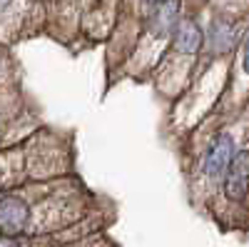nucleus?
I'll use <instances>...</instances> for the list:
<instances>
[{"mask_svg": "<svg viewBox=\"0 0 249 247\" xmlns=\"http://www.w3.org/2000/svg\"><path fill=\"white\" fill-rule=\"evenodd\" d=\"M222 190L230 202L242 205L249 197V148H239L234 160L230 162L224 177H222Z\"/></svg>", "mask_w": 249, "mask_h": 247, "instance_id": "f03ea898", "label": "nucleus"}, {"mask_svg": "<svg viewBox=\"0 0 249 247\" xmlns=\"http://www.w3.org/2000/svg\"><path fill=\"white\" fill-rule=\"evenodd\" d=\"M0 247H20L18 237H8V235H0Z\"/></svg>", "mask_w": 249, "mask_h": 247, "instance_id": "6e6552de", "label": "nucleus"}, {"mask_svg": "<svg viewBox=\"0 0 249 247\" xmlns=\"http://www.w3.org/2000/svg\"><path fill=\"white\" fill-rule=\"evenodd\" d=\"M170 40H172V50L177 55L195 57L204 48V30H202V25L197 23L195 18L187 15V18H179V23H177V28H175Z\"/></svg>", "mask_w": 249, "mask_h": 247, "instance_id": "20e7f679", "label": "nucleus"}, {"mask_svg": "<svg viewBox=\"0 0 249 247\" xmlns=\"http://www.w3.org/2000/svg\"><path fill=\"white\" fill-rule=\"evenodd\" d=\"M242 68H244V73L249 75V30H247V35H244V40H242Z\"/></svg>", "mask_w": 249, "mask_h": 247, "instance_id": "0eeeda50", "label": "nucleus"}, {"mask_svg": "<svg viewBox=\"0 0 249 247\" xmlns=\"http://www.w3.org/2000/svg\"><path fill=\"white\" fill-rule=\"evenodd\" d=\"M237 25L232 23L230 18L217 15L212 18V25H210V45L214 53H230L237 43Z\"/></svg>", "mask_w": 249, "mask_h": 247, "instance_id": "423d86ee", "label": "nucleus"}, {"mask_svg": "<svg viewBox=\"0 0 249 247\" xmlns=\"http://www.w3.org/2000/svg\"><path fill=\"white\" fill-rule=\"evenodd\" d=\"M10 3H13V0H0V10H5Z\"/></svg>", "mask_w": 249, "mask_h": 247, "instance_id": "9d476101", "label": "nucleus"}, {"mask_svg": "<svg viewBox=\"0 0 249 247\" xmlns=\"http://www.w3.org/2000/svg\"><path fill=\"white\" fill-rule=\"evenodd\" d=\"M237 155V142H234V135L232 133H217L212 140H210V145H207L204 150V160H202V172L207 175V180H222L227 168H230V162L234 160Z\"/></svg>", "mask_w": 249, "mask_h": 247, "instance_id": "f257e3e1", "label": "nucleus"}, {"mask_svg": "<svg viewBox=\"0 0 249 247\" xmlns=\"http://www.w3.org/2000/svg\"><path fill=\"white\" fill-rule=\"evenodd\" d=\"M179 8L182 0H162L160 5H155L147 20V33H152L155 38H172L179 23Z\"/></svg>", "mask_w": 249, "mask_h": 247, "instance_id": "39448f33", "label": "nucleus"}, {"mask_svg": "<svg viewBox=\"0 0 249 247\" xmlns=\"http://www.w3.org/2000/svg\"><path fill=\"white\" fill-rule=\"evenodd\" d=\"M30 225V205L15 192L0 195V235L18 237Z\"/></svg>", "mask_w": 249, "mask_h": 247, "instance_id": "7ed1b4c3", "label": "nucleus"}, {"mask_svg": "<svg viewBox=\"0 0 249 247\" xmlns=\"http://www.w3.org/2000/svg\"><path fill=\"white\" fill-rule=\"evenodd\" d=\"M142 3H144V5H150V8H155V5L162 3V0H142Z\"/></svg>", "mask_w": 249, "mask_h": 247, "instance_id": "1a4fd4ad", "label": "nucleus"}]
</instances>
